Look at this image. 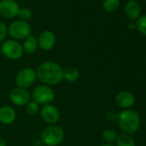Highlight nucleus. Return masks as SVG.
I'll return each mask as SVG.
<instances>
[{
	"label": "nucleus",
	"mask_w": 146,
	"mask_h": 146,
	"mask_svg": "<svg viewBox=\"0 0 146 146\" xmlns=\"http://www.w3.org/2000/svg\"><path fill=\"white\" fill-rule=\"evenodd\" d=\"M37 40L40 49L43 51H50L56 44V35L50 30H45L39 35Z\"/></svg>",
	"instance_id": "nucleus-11"
},
{
	"label": "nucleus",
	"mask_w": 146,
	"mask_h": 146,
	"mask_svg": "<svg viewBox=\"0 0 146 146\" xmlns=\"http://www.w3.org/2000/svg\"><path fill=\"white\" fill-rule=\"evenodd\" d=\"M115 142L117 146H135L134 139L129 134L126 133L118 136Z\"/></svg>",
	"instance_id": "nucleus-17"
},
{
	"label": "nucleus",
	"mask_w": 146,
	"mask_h": 146,
	"mask_svg": "<svg viewBox=\"0 0 146 146\" xmlns=\"http://www.w3.org/2000/svg\"><path fill=\"white\" fill-rule=\"evenodd\" d=\"M102 138L104 141H106L108 143H112L116 141L118 137L117 132L113 129H106L102 131Z\"/></svg>",
	"instance_id": "nucleus-18"
},
{
	"label": "nucleus",
	"mask_w": 146,
	"mask_h": 146,
	"mask_svg": "<svg viewBox=\"0 0 146 146\" xmlns=\"http://www.w3.org/2000/svg\"><path fill=\"white\" fill-rule=\"evenodd\" d=\"M125 13L131 21H137L141 16V6L139 3L136 0H129L125 6Z\"/></svg>",
	"instance_id": "nucleus-13"
},
{
	"label": "nucleus",
	"mask_w": 146,
	"mask_h": 146,
	"mask_svg": "<svg viewBox=\"0 0 146 146\" xmlns=\"http://www.w3.org/2000/svg\"><path fill=\"white\" fill-rule=\"evenodd\" d=\"M19 11V5L15 0H2V1H0V15L5 18L11 19L17 17Z\"/></svg>",
	"instance_id": "nucleus-8"
},
{
	"label": "nucleus",
	"mask_w": 146,
	"mask_h": 146,
	"mask_svg": "<svg viewBox=\"0 0 146 146\" xmlns=\"http://www.w3.org/2000/svg\"><path fill=\"white\" fill-rule=\"evenodd\" d=\"M119 128L126 134L137 131L140 126V118L137 112L131 109H125L121 111L117 119Z\"/></svg>",
	"instance_id": "nucleus-2"
},
{
	"label": "nucleus",
	"mask_w": 146,
	"mask_h": 146,
	"mask_svg": "<svg viewBox=\"0 0 146 146\" xmlns=\"http://www.w3.org/2000/svg\"><path fill=\"white\" fill-rule=\"evenodd\" d=\"M40 113L41 119L49 125H56L60 119L58 109L51 104L43 106L40 110Z\"/></svg>",
	"instance_id": "nucleus-9"
},
{
	"label": "nucleus",
	"mask_w": 146,
	"mask_h": 146,
	"mask_svg": "<svg viewBox=\"0 0 146 146\" xmlns=\"http://www.w3.org/2000/svg\"><path fill=\"white\" fill-rule=\"evenodd\" d=\"M31 98L39 105H48L55 99L54 90L48 85H39L35 87L31 94Z\"/></svg>",
	"instance_id": "nucleus-4"
},
{
	"label": "nucleus",
	"mask_w": 146,
	"mask_h": 146,
	"mask_svg": "<svg viewBox=\"0 0 146 146\" xmlns=\"http://www.w3.org/2000/svg\"><path fill=\"white\" fill-rule=\"evenodd\" d=\"M136 28L143 35L146 36V15L140 16L136 21Z\"/></svg>",
	"instance_id": "nucleus-21"
},
{
	"label": "nucleus",
	"mask_w": 146,
	"mask_h": 146,
	"mask_svg": "<svg viewBox=\"0 0 146 146\" xmlns=\"http://www.w3.org/2000/svg\"><path fill=\"white\" fill-rule=\"evenodd\" d=\"M17 113L13 108L3 106L0 108V123L3 125H11L16 120Z\"/></svg>",
	"instance_id": "nucleus-14"
},
{
	"label": "nucleus",
	"mask_w": 146,
	"mask_h": 146,
	"mask_svg": "<svg viewBox=\"0 0 146 146\" xmlns=\"http://www.w3.org/2000/svg\"><path fill=\"white\" fill-rule=\"evenodd\" d=\"M127 27H128V29H134L136 28V23L131 21V23H128Z\"/></svg>",
	"instance_id": "nucleus-26"
},
{
	"label": "nucleus",
	"mask_w": 146,
	"mask_h": 146,
	"mask_svg": "<svg viewBox=\"0 0 146 146\" xmlns=\"http://www.w3.org/2000/svg\"><path fill=\"white\" fill-rule=\"evenodd\" d=\"M7 33H8L7 26L4 23L0 22V42H2L5 39Z\"/></svg>",
	"instance_id": "nucleus-23"
},
{
	"label": "nucleus",
	"mask_w": 146,
	"mask_h": 146,
	"mask_svg": "<svg viewBox=\"0 0 146 146\" xmlns=\"http://www.w3.org/2000/svg\"><path fill=\"white\" fill-rule=\"evenodd\" d=\"M37 78L45 85H57L63 80V69L54 61H46L36 70Z\"/></svg>",
	"instance_id": "nucleus-1"
},
{
	"label": "nucleus",
	"mask_w": 146,
	"mask_h": 146,
	"mask_svg": "<svg viewBox=\"0 0 146 146\" xmlns=\"http://www.w3.org/2000/svg\"><path fill=\"white\" fill-rule=\"evenodd\" d=\"M36 78L37 77L35 70L30 67H25L17 72L15 82L18 88L28 90L35 83Z\"/></svg>",
	"instance_id": "nucleus-6"
},
{
	"label": "nucleus",
	"mask_w": 146,
	"mask_h": 146,
	"mask_svg": "<svg viewBox=\"0 0 146 146\" xmlns=\"http://www.w3.org/2000/svg\"><path fill=\"white\" fill-rule=\"evenodd\" d=\"M25 108H26V112L29 115H35L37 114L39 112H40V105L34 102V101H30L26 105H25Z\"/></svg>",
	"instance_id": "nucleus-20"
},
{
	"label": "nucleus",
	"mask_w": 146,
	"mask_h": 146,
	"mask_svg": "<svg viewBox=\"0 0 146 146\" xmlns=\"http://www.w3.org/2000/svg\"><path fill=\"white\" fill-rule=\"evenodd\" d=\"M120 0H104L103 9L107 12H113L119 6Z\"/></svg>",
	"instance_id": "nucleus-19"
},
{
	"label": "nucleus",
	"mask_w": 146,
	"mask_h": 146,
	"mask_svg": "<svg viewBox=\"0 0 146 146\" xmlns=\"http://www.w3.org/2000/svg\"><path fill=\"white\" fill-rule=\"evenodd\" d=\"M44 146H46V145H44Z\"/></svg>",
	"instance_id": "nucleus-30"
},
{
	"label": "nucleus",
	"mask_w": 146,
	"mask_h": 146,
	"mask_svg": "<svg viewBox=\"0 0 146 146\" xmlns=\"http://www.w3.org/2000/svg\"><path fill=\"white\" fill-rule=\"evenodd\" d=\"M0 146H7V143L5 140L2 137H0Z\"/></svg>",
	"instance_id": "nucleus-27"
},
{
	"label": "nucleus",
	"mask_w": 146,
	"mask_h": 146,
	"mask_svg": "<svg viewBox=\"0 0 146 146\" xmlns=\"http://www.w3.org/2000/svg\"><path fill=\"white\" fill-rule=\"evenodd\" d=\"M80 73L76 67L69 66L63 70V79L68 83H74L78 80Z\"/></svg>",
	"instance_id": "nucleus-16"
},
{
	"label": "nucleus",
	"mask_w": 146,
	"mask_h": 146,
	"mask_svg": "<svg viewBox=\"0 0 146 146\" xmlns=\"http://www.w3.org/2000/svg\"><path fill=\"white\" fill-rule=\"evenodd\" d=\"M1 52L9 59L17 60L23 57L24 52L20 42L15 40H8L2 43Z\"/></svg>",
	"instance_id": "nucleus-7"
},
{
	"label": "nucleus",
	"mask_w": 146,
	"mask_h": 146,
	"mask_svg": "<svg viewBox=\"0 0 146 146\" xmlns=\"http://www.w3.org/2000/svg\"><path fill=\"white\" fill-rule=\"evenodd\" d=\"M145 3H146V0H145Z\"/></svg>",
	"instance_id": "nucleus-29"
},
{
	"label": "nucleus",
	"mask_w": 146,
	"mask_h": 146,
	"mask_svg": "<svg viewBox=\"0 0 146 146\" xmlns=\"http://www.w3.org/2000/svg\"><path fill=\"white\" fill-rule=\"evenodd\" d=\"M30 99L31 95L26 89L17 87L10 92V100L16 106H25Z\"/></svg>",
	"instance_id": "nucleus-10"
},
{
	"label": "nucleus",
	"mask_w": 146,
	"mask_h": 146,
	"mask_svg": "<svg viewBox=\"0 0 146 146\" xmlns=\"http://www.w3.org/2000/svg\"><path fill=\"white\" fill-rule=\"evenodd\" d=\"M17 17L20 18L19 20L28 23V21L32 18V11L28 8H22L20 9Z\"/></svg>",
	"instance_id": "nucleus-22"
},
{
	"label": "nucleus",
	"mask_w": 146,
	"mask_h": 146,
	"mask_svg": "<svg viewBox=\"0 0 146 146\" xmlns=\"http://www.w3.org/2000/svg\"><path fill=\"white\" fill-rule=\"evenodd\" d=\"M118 115H119V113H117L114 110H109L106 113V118L108 121L114 122V121H117Z\"/></svg>",
	"instance_id": "nucleus-24"
},
{
	"label": "nucleus",
	"mask_w": 146,
	"mask_h": 146,
	"mask_svg": "<svg viewBox=\"0 0 146 146\" xmlns=\"http://www.w3.org/2000/svg\"><path fill=\"white\" fill-rule=\"evenodd\" d=\"M102 146H114V145H113L112 143H104Z\"/></svg>",
	"instance_id": "nucleus-28"
},
{
	"label": "nucleus",
	"mask_w": 146,
	"mask_h": 146,
	"mask_svg": "<svg viewBox=\"0 0 146 146\" xmlns=\"http://www.w3.org/2000/svg\"><path fill=\"white\" fill-rule=\"evenodd\" d=\"M117 105L124 109H130L135 103L134 96L128 91H120L115 97Z\"/></svg>",
	"instance_id": "nucleus-12"
},
{
	"label": "nucleus",
	"mask_w": 146,
	"mask_h": 146,
	"mask_svg": "<svg viewBox=\"0 0 146 146\" xmlns=\"http://www.w3.org/2000/svg\"><path fill=\"white\" fill-rule=\"evenodd\" d=\"M8 33L15 40H25L31 35V27L27 22L17 20L9 26Z\"/></svg>",
	"instance_id": "nucleus-5"
},
{
	"label": "nucleus",
	"mask_w": 146,
	"mask_h": 146,
	"mask_svg": "<svg viewBox=\"0 0 146 146\" xmlns=\"http://www.w3.org/2000/svg\"><path fill=\"white\" fill-rule=\"evenodd\" d=\"M128 1H129V0H128Z\"/></svg>",
	"instance_id": "nucleus-31"
},
{
	"label": "nucleus",
	"mask_w": 146,
	"mask_h": 146,
	"mask_svg": "<svg viewBox=\"0 0 146 146\" xmlns=\"http://www.w3.org/2000/svg\"><path fill=\"white\" fill-rule=\"evenodd\" d=\"M23 52L27 54H33L35 53L38 47V40L37 39L33 36V35H29L28 38H26L25 40H23Z\"/></svg>",
	"instance_id": "nucleus-15"
},
{
	"label": "nucleus",
	"mask_w": 146,
	"mask_h": 146,
	"mask_svg": "<svg viewBox=\"0 0 146 146\" xmlns=\"http://www.w3.org/2000/svg\"><path fill=\"white\" fill-rule=\"evenodd\" d=\"M43 144L44 143H42V141L40 140V138L38 139V140H35V143H34V146H44Z\"/></svg>",
	"instance_id": "nucleus-25"
},
{
	"label": "nucleus",
	"mask_w": 146,
	"mask_h": 146,
	"mask_svg": "<svg viewBox=\"0 0 146 146\" xmlns=\"http://www.w3.org/2000/svg\"><path fill=\"white\" fill-rule=\"evenodd\" d=\"M64 138L63 128L58 125H49L40 133V140L46 146H58Z\"/></svg>",
	"instance_id": "nucleus-3"
}]
</instances>
